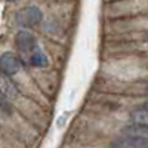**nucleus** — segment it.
Listing matches in <instances>:
<instances>
[{
	"label": "nucleus",
	"instance_id": "1",
	"mask_svg": "<svg viewBox=\"0 0 148 148\" xmlns=\"http://www.w3.org/2000/svg\"><path fill=\"white\" fill-rule=\"evenodd\" d=\"M43 18V14L42 10L37 8V6H30V8H25L24 10L18 12L16 15V21L18 24L24 27H28V25H36V24H39Z\"/></svg>",
	"mask_w": 148,
	"mask_h": 148
},
{
	"label": "nucleus",
	"instance_id": "2",
	"mask_svg": "<svg viewBox=\"0 0 148 148\" xmlns=\"http://www.w3.org/2000/svg\"><path fill=\"white\" fill-rule=\"evenodd\" d=\"M21 68V62L12 52H5L3 55H0V74L5 76H14L16 74Z\"/></svg>",
	"mask_w": 148,
	"mask_h": 148
},
{
	"label": "nucleus",
	"instance_id": "3",
	"mask_svg": "<svg viewBox=\"0 0 148 148\" xmlns=\"http://www.w3.org/2000/svg\"><path fill=\"white\" fill-rule=\"evenodd\" d=\"M111 148H148V139L139 136L117 138L111 144Z\"/></svg>",
	"mask_w": 148,
	"mask_h": 148
},
{
	"label": "nucleus",
	"instance_id": "4",
	"mask_svg": "<svg viewBox=\"0 0 148 148\" xmlns=\"http://www.w3.org/2000/svg\"><path fill=\"white\" fill-rule=\"evenodd\" d=\"M15 43L22 53H27L36 49V37L30 31H19L15 37Z\"/></svg>",
	"mask_w": 148,
	"mask_h": 148
},
{
	"label": "nucleus",
	"instance_id": "5",
	"mask_svg": "<svg viewBox=\"0 0 148 148\" xmlns=\"http://www.w3.org/2000/svg\"><path fill=\"white\" fill-rule=\"evenodd\" d=\"M0 93L9 99H14L18 96L16 86L9 79V76H5V74H0Z\"/></svg>",
	"mask_w": 148,
	"mask_h": 148
},
{
	"label": "nucleus",
	"instance_id": "6",
	"mask_svg": "<svg viewBox=\"0 0 148 148\" xmlns=\"http://www.w3.org/2000/svg\"><path fill=\"white\" fill-rule=\"evenodd\" d=\"M123 133H126L127 136H139L148 139V125H132L125 127Z\"/></svg>",
	"mask_w": 148,
	"mask_h": 148
},
{
	"label": "nucleus",
	"instance_id": "7",
	"mask_svg": "<svg viewBox=\"0 0 148 148\" xmlns=\"http://www.w3.org/2000/svg\"><path fill=\"white\" fill-rule=\"evenodd\" d=\"M130 120L133 125H148V110L147 108H138L130 114Z\"/></svg>",
	"mask_w": 148,
	"mask_h": 148
},
{
	"label": "nucleus",
	"instance_id": "8",
	"mask_svg": "<svg viewBox=\"0 0 148 148\" xmlns=\"http://www.w3.org/2000/svg\"><path fill=\"white\" fill-rule=\"evenodd\" d=\"M30 61H31V64H33L34 67H45V65L47 64V58H46V55H45L43 52H40V51L33 52Z\"/></svg>",
	"mask_w": 148,
	"mask_h": 148
},
{
	"label": "nucleus",
	"instance_id": "9",
	"mask_svg": "<svg viewBox=\"0 0 148 148\" xmlns=\"http://www.w3.org/2000/svg\"><path fill=\"white\" fill-rule=\"evenodd\" d=\"M3 110H9V105L6 102V98L0 93V111H3Z\"/></svg>",
	"mask_w": 148,
	"mask_h": 148
},
{
	"label": "nucleus",
	"instance_id": "10",
	"mask_svg": "<svg viewBox=\"0 0 148 148\" xmlns=\"http://www.w3.org/2000/svg\"><path fill=\"white\" fill-rule=\"evenodd\" d=\"M144 108H147V110H148V102H147V104L144 105Z\"/></svg>",
	"mask_w": 148,
	"mask_h": 148
},
{
	"label": "nucleus",
	"instance_id": "11",
	"mask_svg": "<svg viewBox=\"0 0 148 148\" xmlns=\"http://www.w3.org/2000/svg\"><path fill=\"white\" fill-rule=\"evenodd\" d=\"M8 2H14V0H8Z\"/></svg>",
	"mask_w": 148,
	"mask_h": 148
},
{
	"label": "nucleus",
	"instance_id": "12",
	"mask_svg": "<svg viewBox=\"0 0 148 148\" xmlns=\"http://www.w3.org/2000/svg\"><path fill=\"white\" fill-rule=\"evenodd\" d=\"M147 40H148V34H147Z\"/></svg>",
	"mask_w": 148,
	"mask_h": 148
}]
</instances>
